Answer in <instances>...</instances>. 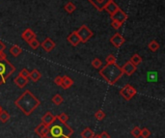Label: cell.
Instances as JSON below:
<instances>
[{
    "instance_id": "1",
    "label": "cell",
    "mask_w": 165,
    "mask_h": 138,
    "mask_svg": "<svg viewBox=\"0 0 165 138\" xmlns=\"http://www.w3.org/2000/svg\"><path fill=\"white\" fill-rule=\"evenodd\" d=\"M41 102L39 98H36L30 90L24 91L20 97L15 100V105L21 110L24 115L29 116L40 106Z\"/></svg>"
},
{
    "instance_id": "2",
    "label": "cell",
    "mask_w": 165,
    "mask_h": 138,
    "mask_svg": "<svg viewBox=\"0 0 165 138\" xmlns=\"http://www.w3.org/2000/svg\"><path fill=\"white\" fill-rule=\"evenodd\" d=\"M98 73L110 85L115 84L124 74L122 68L117 65V63L116 64H106L99 70Z\"/></svg>"
},
{
    "instance_id": "3",
    "label": "cell",
    "mask_w": 165,
    "mask_h": 138,
    "mask_svg": "<svg viewBox=\"0 0 165 138\" xmlns=\"http://www.w3.org/2000/svg\"><path fill=\"white\" fill-rule=\"evenodd\" d=\"M16 72L15 66L7 59H0V86L5 84L7 79Z\"/></svg>"
},
{
    "instance_id": "4",
    "label": "cell",
    "mask_w": 165,
    "mask_h": 138,
    "mask_svg": "<svg viewBox=\"0 0 165 138\" xmlns=\"http://www.w3.org/2000/svg\"><path fill=\"white\" fill-rule=\"evenodd\" d=\"M75 32H77L78 38L80 39V43H86V42H88L93 37V35H94L93 31L90 28H89L88 26H86L85 24L81 25V26Z\"/></svg>"
},
{
    "instance_id": "5",
    "label": "cell",
    "mask_w": 165,
    "mask_h": 138,
    "mask_svg": "<svg viewBox=\"0 0 165 138\" xmlns=\"http://www.w3.org/2000/svg\"><path fill=\"white\" fill-rule=\"evenodd\" d=\"M137 94V91L134 87H132L130 84L125 85L122 89L120 90V95L125 99V100H130L135 95Z\"/></svg>"
},
{
    "instance_id": "6",
    "label": "cell",
    "mask_w": 165,
    "mask_h": 138,
    "mask_svg": "<svg viewBox=\"0 0 165 138\" xmlns=\"http://www.w3.org/2000/svg\"><path fill=\"white\" fill-rule=\"evenodd\" d=\"M109 42L111 43V45H112L113 46H115L116 48H119L120 46H122V45L125 44V38H124L120 33H115V34H114V35L110 38Z\"/></svg>"
},
{
    "instance_id": "7",
    "label": "cell",
    "mask_w": 165,
    "mask_h": 138,
    "mask_svg": "<svg viewBox=\"0 0 165 138\" xmlns=\"http://www.w3.org/2000/svg\"><path fill=\"white\" fill-rule=\"evenodd\" d=\"M110 18H111V19L112 20H117V21H119L120 23H125V21H126V19H128V15L125 14V13L120 8L117 12H115L114 14L112 15V16H110Z\"/></svg>"
},
{
    "instance_id": "8",
    "label": "cell",
    "mask_w": 165,
    "mask_h": 138,
    "mask_svg": "<svg viewBox=\"0 0 165 138\" xmlns=\"http://www.w3.org/2000/svg\"><path fill=\"white\" fill-rule=\"evenodd\" d=\"M122 68V71H123V72L124 73H125L126 75H129V77H130V75H132L135 72H136V70H137V67L136 66H134L132 63L129 60V61H126L125 64L121 67Z\"/></svg>"
},
{
    "instance_id": "9",
    "label": "cell",
    "mask_w": 165,
    "mask_h": 138,
    "mask_svg": "<svg viewBox=\"0 0 165 138\" xmlns=\"http://www.w3.org/2000/svg\"><path fill=\"white\" fill-rule=\"evenodd\" d=\"M88 1L90 2L98 11L101 12V11L104 10L105 6H106L107 4H108L109 2L113 1V0H88Z\"/></svg>"
},
{
    "instance_id": "10",
    "label": "cell",
    "mask_w": 165,
    "mask_h": 138,
    "mask_svg": "<svg viewBox=\"0 0 165 138\" xmlns=\"http://www.w3.org/2000/svg\"><path fill=\"white\" fill-rule=\"evenodd\" d=\"M41 45H42V47L45 49V51H46V52H50V51H52V50L55 48V46H56V45H55V43L50 39V38H45V41L41 44Z\"/></svg>"
},
{
    "instance_id": "11",
    "label": "cell",
    "mask_w": 165,
    "mask_h": 138,
    "mask_svg": "<svg viewBox=\"0 0 165 138\" xmlns=\"http://www.w3.org/2000/svg\"><path fill=\"white\" fill-rule=\"evenodd\" d=\"M55 120H57L56 119V116H54L51 112H46L45 114L43 116V118H42V123L43 124H45L46 127H48L49 128V125H52L54 122H55Z\"/></svg>"
},
{
    "instance_id": "12",
    "label": "cell",
    "mask_w": 165,
    "mask_h": 138,
    "mask_svg": "<svg viewBox=\"0 0 165 138\" xmlns=\"http://www.w3.org/2000/svg\"><path fill=\"white\" fill-rule=\"evenodd\" d=\"M48 134L51 136L52 138H60L61 136H63L62 133V128L59 125H55L51 129H48Z\"/></svg>"
},
{
    "instance_id": "13",
    "label": "cell",
    "mask_w": 165,
    "mask_h": 138,
    "mask_svg": "<svg viewBox=\"0 0 165 138\" xmlns=\"http://www.w3.org/2000/svg\"><path fill=\"white\" fill-rule=\"evenodd\" d=\"M21 38L22 40L25 41L26 43H28L29 41H31L34 38H36V33L31 29V28H26L21 34Z\"/></svg>"
},
{
    "instance_id": "14",
    "label": "cell",
    "mask_w": 165,
    "mask_h": 138,
    "mask_svg": "<svg viewBox=\"0 0 165 138\" xmlns=\"http://www.w3.org/2000/svg\"><path fill=\"white\" fill-rule=\"evenodd\" d=\"M35 133L37 135H39L40 137L44 138L47 133H48V127H46V125L43 123H41L38 127H36L35 129Z\"/></svg>"
},
{
    "instance_id": "15",
    "label": "cell",
    "mask_w": 165,
    "mask_h": 138,
    "mask_svg": "<svg viewBox=\"0 0 165 138\" xmlns=\"http://www.w3.org/2000/svg\"><path fill=\"white\" fill-rule=\"evenodd\" d=\"M67 40H68V42H69L72 46H77V45L80 44V39L78 38V36H77V32H75V31L72 32V33L68 36Z\"/></svg>"
},
{
    "instance_id": "16",
    "label": "cell",
    "mask_w": 165,
    "mask_h": 138,
    "mask_svg": "<svg viewBox=\"0 0 165 138\" xmlns=\"http://www.w3.org/2000/svg\"><path fill=\"white\" fill-rule=\"evenodd\" d=\"M14 82L19 88V89H22V88H24L25 86L28 84V78L23 77H21L20 74H19L17 77H15Z\"/></svg>"
},
{
    "instance_id": "17",
    "label": "cell",
    "mask_w": 165,
    "mask_h": 138,
    "mask_svg": "<svg viewBox=\"0 0 165 138\" xmlns=\"http://www.w3.org/2000/svg\"><path fill=\"white\" fill-rule=\"evenodd\" d=\"M61 128H62L63 136H65L67 138H70L73 134V130L70 127L67 123H61Z\"/></svg>"
},
{
    "instance_id": "18",
    "label": "cell",
    "mask_w": 165,
    "mask_h": 138,
    "mask_svg": "<svg viewBox=\"0 0 165 138\" xmlns=\"http://www.w3.org/2000/svg\"><path fill=\"white\" fill-rule=\"evenodd\" d=\"M73 84V80L68 77V75H65V77H62V82H61V87L63 88V89H69V88H71Z\"/></svg>"
},
{
    "instance_id": "19",
    "label": "cell",
    "mask_w": 165,
    "mask_h": 138,
    "mask_svg": "<svg viewBox=\"0 0 165 138\" xmlns=\"http://www.w3.org/2000/svg\"><path fill=\"white\" fill-rule=\"evenodd\" d=\"M120 8H119V6L114 2V0L113 1H111V2H109L106 6H105V8H104V10L108 13V14L110 15V16H112L114 13L115 12H117L118 10H119Z\"/></svg>"
},
{
    "instance_id": "20",
    "label": "cell",
    "mask_w": 165,
    "mask_h": 138,
    "mask_svg": "<svg viewBox=\"0 0 165 138\" xmlns=\"http://www.w3.org/2000/svg\"><path fill=\"white\" fill-rule=\"evenodd\" d=\"M9 52H10L11 55H13L14 57H18L19 55H20L23 52V50L18 45H12L11 48L9 49Z\"/></svg>"
},
{
    "instance_id": "21",
    "label": "cell",
    "mask_w": 165,
    "mask_h": 138,
    "mask_svg": "<svg viewBox=\"0 0 165 138\" xmlns=\"http://www.w3.org/2000/svg\"><path fill=\"white\" fill-rule=\"evenodd\" d=\"M29 77L31 78V80L33 82H37V81H39L40 78L42 77V73L39 72V70L34 69L33 71H31L29 72Z\"/></svg>"
},
{
    "instance_id": "22",
    "label": "cell",
    "mask_w": 165,
    "mask_h": 138,
    "mask_svg": "<svg viewBox=\"0 0 165 138\" xmlns=\"http://www.w3.org/2000/svg\"><path fill=\"white\" fill-rule=\"evenodd\" d=\"M130 61L132 63V64H133L134 66L137 67L138 65H140L141 63H142V58H141V56L139 55L138 53H135V54H133V55L130 57Z\"/></svg>"
},
{
    "instance_id": "23",
    "label": "cell",
    "mask_w": 165,
    "mask_h": 138,
    "mask_svg": "<svg viewBox=\"0 0 165 138\" xmlns=\"http://www.w3.org/2000/svg\"><path fill=\"white\" fill-rule=\"evenodd\" d=\"M148 47H149V49L151 50V51L156 52V51H157V50L159 49L160 45H159V44H158L156 40H153V41H151V42L149 43Z\"/></svg>"
},
{
    "instance_id": "24",
    "label": "cell",
    "mask_w": 165,
    "mask_h": 138,
    "mask_svg": "<svg viewBox=\"0 0 165 138\" xmlns=\"http://www.w3.org/2000/svg\"><path fill=\"white\" fill-rule=\"evenodd\" d=\"M64 10L69 13V14H72V13L77 10V6H75V4H73L72 2H68L65 6H64Z\"/></svg>"
},
{
    "instance_id": "25",
    "label": "cell",
    "mask_w": 165,
    "mask_h": 138,
    "mask_svg": "<svg viewBox=\"0 0 165 138\" xmlns=\"http://www.w3.org/2000/svg\"><path fill=\"white\" fill-rule=\"evenodd\" d=\"M94 131L90 129V128H86L84 129V130L81 132V136L82 138H93L94 136Z\"/></svg>"
},
{
    "instance_id": "26",
    "label": "cell",
    "mask_w": 165,
    "mask_h": 138,
    "mask_svg": "<svg viewBox=\"0 0 165 138\" xmlns=\"http://www.w3.org/2000/svg\"><path fill=\"white\" fill-rule=\"evenodd\" d=\"M10 118H11V116H10L9 113L6 110L2 109V111L0 112V121H1L2 123H7L10 120Z\"/></svg>"
},
{
    "instance_id": "27",
    "label": "cell",
    "mask_w": 165,
    "mask_h": 138,
    "mask_svg": "<svg viewBox=\"0 0 165 138\" xmlns=\"http://www.w3.org/2000/svg\"><path fill=\"white\" fill-rule=\"evenodd\" d=\"M51 100H52V103H53L54 104H56V105H60V104H63V102H64V98H63V97H62L61 95L56 94L55 96H53V98H52Z\"/></svg>"
},
{
    "instance_id": "28",
    "label": "cell",
    "mask_w": 165,
    "mask_h": 138,
    "mask_svg": "<svg viewBox=\"0 0 165 138\" xmlns=\"http://www.w3.org/2000/svg\"><path fill=\"white\" fill-rule=\"evenodd\" d=\"M28 45H29L30 47H31L32 49H34V50H36L38 47H39V46L41 45L40 42L37 40V38H34V39H32L31 41H29V42H28Z\"/></svg>"
},
{
    "instance_id": "29",
    "label": "cell",
    "mask_w": 165,
    "mask_h": 138,
    "mask_svg": "<svg viewBox=\"0 0 165 138\" xmlns=\"http://www.w3.org/2000/svg\"><path fill=\"white\" fill-rule=\"evenodd\" d=\"M95 118L98 120V121H101L105 118V113L101 110V109H98L96 113H95Z\"/></svg>"
},
{
    "instance_id": "30",
    "label": "cell",
    "mask_w": 165,
    "mask_h": 138,
    "mask_svg": "<svg viewBox=\"0 0 165 138\" xmlns=\"http://www.w3.org/2000/svg\"><path fill=\"white\" fill-rule=\"evenodd\" d=\"M92 66H93V68L94 69H100V67L103 66V62H101V60L100 59H98V58H95L93 61H92Z\"/></svg>"
},
{
    "instance_id": "31",
    "label": "cell",
    "mask_w": 165,
    "mask_h": 138,
    "mask_svg": "<svg viewBox=\"0 0 165 138\" xmlns=\"http://www.w3.org/2000/svg\"><path fill=\"white\" fill-rule=\"evenodd\" d=\"M131 135L134 137V138H139L141 137V129L138 128V127H135L132 129L131 130Z\"/></svg>"
},
{
    "instance_id": "32",
    "label": "cell",
    "mask_w": 165,
    "mask_h": 138,
    "mask_svg": "<svg viewBox=\"0 0 165 138\" xmlns=\"http://www.w3.org/2000/svg\"><path fill=\"white\" fill-rule=\"evenodd\" d=\"M56 119H58L60 121V123H67L69 120V116L66 114V113H61V114L56 116Z\"/></svg>"
},
{
    "instance_id": "33",
    "label": "cell",
    "mask_w": 165,
    "mask_h": 138,
    "mask_svg": "<svg viewBox=\"0 0 165 138\" xmlns=\"http://www.w3.org/2000/svg\"><path fill=\"white\" fill-rule=\"evenodd\" d=\"M105 61H106V64H116L117 59H116V57L114 56L113 54H109L105 58Z\"/></svg>"
},
{
    "instance_id": "34",
    "label": "cell",
    "mask_w": 165,
    "mask_h": 138,
    "mask_svg": "<svg viewBox=\"0 0 165 138\" xmlns=\"http://www.w3.org/2000/svg\"><path fill=\"white\" fill-rule=\"evenodd\" d=\"M157 73L156 72H148V81H157Z\"/></svg>"
},
{
    "instance_id": "35",
    "label": "cell",
    "mask_w": 165,
    "mask_h": 138,
    "mask_svg": "<svg viewBox=\"0 0 165 138\" xmlns=\"http://www.w3.org/2000/svg\"><path fill=\"white\" fill-rule=\"evenodd\" d=\"M141 136L142 138H149L151 136V131L147 128H144L141 130Z\"/></svg>"
},
{
    "instance_id": "36",
    "label": "cell",
    "mask_w": 165,
    "mask_h": 138,
    "mask_svg": "<svg viewBox=\"0 0 165 138\" xmlns=\"http://www.w3.org/2000/svg\"><path fill=\"white\" fill-rule=\"evenodd\" d=\"M122 23H120L119 21H117V20H112L111 21V26L115 29V30H118L119 28H121V26H122Z\"/></svg>"
},
{
    "instance_id": "37",
    "label": "cell",
    "mask_w": 165,
    "mask_h": 138,
    "mask_svg": "<svg viewBox=\"0 0 165 138\" xmlns=\"http://www.w3.org/2000/svg\"><path fill=\"white\" fill-rule=\"evenodd\" d=\"M29 71L28 70H26V69H22L21 70V72H19V74L21 75V77H26V78H29Z\"/></svg>"
},
{
    "instance_id": "38",
    "label": "cell",
    "mask_w": 165,
    "mask_h": 138,
    "mask_svg": "<svg viewBox=\"0 0 165 138\" xmlns=\"http://www.w3.org/2000/svg\"><path fill=\"white\" fill-rule=\"evenodd\" d=\"M61 82H62V77H60V75H58V77H56L54 78V83L58 86L61 85Z\"/></svg>"
},
{
    "instance_id": "39",
    "label": "cell",
    "mask_w": 165,
    "mask_h": 138,
    "mask_svg": "<svg viewBox=\"0 0 165 138\" xmlns=\"http://www.w3.org/2000/svg\"><path fill=\"white\" fill-rule=\"evenodd\" d=\"M99 136H100V138H111L110 135L108 134V132H106V131H103L99 134Z\"/></svg>"
},
{
    "instance_id": "40",
    "label": "cell",
    "mask_w": 165,
    "mask_h": 138,
    "mask_svg": "<svg viewBox=\"0 0 165 138\" xmlns=\"http://www.w3.org/2000/svg\"><path fill=\"white\" fill-rule=\"evenodd\" d=\"M5 49H6V45H5L3 42H1V41H0V52L4 51Z\"/></svg>"
},
{
    "instance_id": "41",
    "label": "cell",
    "mask_w": 165,
    "mask_h": 138,
    "mask_svg": "<svg viewBox=\"0 0 165 138\" xmlns=\"http://www.w3.org/2000/svg\"><path fill=\"white\" fill-rule=\"evenodd\" d=\"M0 59H7V54L4 51L0 52Z\"/></svg>"
},
{
    "instance_id": "42",
    "label": "cell",
    "mask_w": 165,
    "mask_h": 138,
    "mask_svg": "<svg viewBox=\"0 0 165 138\" xmlns=\"http://www.w3.org/2000/svg\"><path fill=\"white\" fill-rule=\"evenodd\" d=\"M93 138H100V136H99V134H94Z\"/></svg>"
},
{
    "instance_id": "43",
    "label": "cell",
    "mask_w": 165,
    "mask_h": 138,
    "mask_svg": "<svg viewBox=\"0 0 165 138\" xmlns=\"http://www.w3.org/2000/svg\"><path fill=\"white\" fill-rule=\"evenodd\" d=\"M44 138H52V137H51V136H50V135H49V134L47 133V134H46V135H45V136Z\"/></svg>"
},
{
    "instance_id": "44",
    "label": "cell",
    "mask_w": 165,
    "mask_h": 138,
    "mask_svg": "<svg viewBox=\"0 0 165 138\" xmlns=\"http://www.w3.org/2000/svg\"><path fill=\"white\" fill-rule=\"evenodd\" d=\"M2 109H3V108L1 107V105H0V112H1V111H2Z\"/></svg>"
},
{
    "instance_id": "45",
    "label": "cell",
    "mask_w": 165,
    "mask_h": 138,
    "mask_svg": "<svg viewBox=\"0 0 165 138\" xmlns=\"http://www.w3.org/2000/svg\"><path fill=\"white\" fill-rule=\"evenodd\" d=\"M60 138H67V137H65V136H63V137H62V136H61Z\"/></svg>"
}]
</instances>
